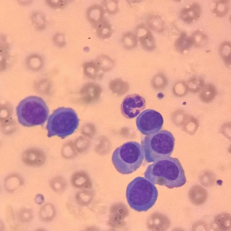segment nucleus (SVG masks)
I'll use <instances>...</instances> for the list:
<instances>
[{"label":"nucleus","instance_id":"nucleus-8","mask_svg":"<svg viewBox=\"0 0 231 231\" xmlns=\"http://www.w3.org/2000/svg\"><path fill=\"white\" fill-rule=\"evenodd\" d=\"M146 102L140 95L136 94L126 96L123 100L121 106L123 116L128 119L136 117L145 109Z\"/></svg>","mask_w":231,"mask_h":231},{"label":"nucleus","instance_id":"nucleus-25","mask_svg":"<svg viewBox=\"0 0 231 231\" xmlns=\"http://www.w3.org/2000/svg\"><path fill=\"white\" fill-rule=\"evenodd\" d=\"M102 3L105 8V10L109 14H115L119 11V3L117 0H104Z\"/></svg>","mask_w":231,"mask_h":231},{"label":"nucleus","instance_id":"nucleus-16","mask_svg":"<svg viewBox=\"0 0 231 231\" xmlns=\"http://www.w3.org/2000/svg\"><path fill=\"white\" fill-rule=\"evenodd\" d=\"M23 183V180L21 177L14 174L10 175L5 178L4 186L7 191L11 193L16 190Z\"/></svg>","mask_w":231,"mask_h":231},{"label":"nucleus","instance_id":"nucleus-26","mask_svg":"<svg viewBox=\"0 0 231 231\" xmlns=\"http://www.w3.org/2000/svg\"><path fill=\"white\" fill-rule=\"evenodd\" d=\"M50 186L55 192H62L65 187L66 183L64 180L60 178H55L50 180Z\"/></svg>","mask_w":231,"mask_h":231},{"label":"nucleus","instance_id":"nucleus-11","mask_svg":"<svg viewBox=\"0 0 231 231\" xmlns=\"http://www.w3.org/2000/svg\"><path fill=\"white\" fill-rule=\"evenodd\" d=\"M189 199L193 204L200 205L204 203L207 199V192L206 190L198 185H195L190 189L188 193Z\"/></svg>","mask_w":231,"mask_h":231},{"label":"nucleus","instance_id":"nucleus-29","mask_svg":"<svg viewBox=\"0 0 231 231\" xmlns=\"http://www.w3.org/2000/svg\"><path fill=\"white\" fill-rule=\"evenodd\" d=\"M7 221L12 227L14 222V215L13 210L11 206H8L6 208Z\"/></svg>","mask_w":231,"mask_h":231},{"label":"nucleus","instance_id":"nucleus-13","mask_svg":"<svg viewBox=\"0 0 231 231\" xmlns=\"http://www.w3.org/2000/svg\"><path fill=\"white\" fill-rule=\"evenodd\" d=\"M174 46L178 51L183 53L188 51L193 46V44L190 36L185 32H182L176 40Z\"/></svg>","mask_w":231,"mask_h":231},{"label":"nucleus","instance_id":"nucleus-18","mask_svg":"<svg viewBox=\"0 0 231 231\" xmlns=\"http://www.w3.org/2000/svg\"><path fill=\"white\" fill-rule=\"evenodd\" d=\"M98 36L104 39L109 38L112 33L111 26L109 22L105 19L95 27Z\"/></svg>","mask_w":231,"mask_h":231},{"label":"nucleus","instance_id":"nucleus-7","mask_svg":"<svg viewBox=\"0 0 231 231\" xmlns=\"http://www.w3.org/2000/svg\"><path fill=\"white\" fill-rule=\"evenodd\" d=\"M137 127L143 134L148 135L156 133L162 128L163 119L160 113L151 109L145 110L136 119Z\"/></svg>","mask_w":231,"mask_h":231},{"label":"nucleus","instance_id":"nucleus-21","mask_svg":"<svg viewBox=\"0 0 231 231\" xmlns=\"http://www.w3.org/2000/svg\"><path fill=\"white\" fill-rule=\"evenodd\" d=\"M190 36L193 46L197 48H201L205 46L208 41L207 35L200 30L195 31Z\"/></svg>","mask_w":231,"mask_h":231},{"label":"nucleus","instance_id":"nucleus-1","mask_svg":"<svg viewBox=\"0 0 231 231\" xmlns=\"http://www.w3.org/2000/svg\"><path fill=\"white\" fill-rule=\"evenodd\" d=\"M144 175L153 184L164 186L170 189L182 186L186 180L179 161L176 158L169 156L149 165Z\"/></svg>","mask_w":231,"mask_h":231},{"label":"nucleus","instance_id":"nucleus-22","mask_svg":"<svg viewBox=\"0 0 231 231\" xmlns=\"http://www.w3.org/2000/svg\"><path fill=\"white\" fill-rule=\"evenodd\" d=\"M186 83L188 91L193 93L201 90L205 84L203 78L197 77H191Z\"/></svg>","mask_w":231,"mask_h":231},{"label":"nucleus","instance_id":"nucleus-20","mask_svg":"<svg viewBox=\"0 0 231 231\" xmlns=\"http://www.w3.org/2000/svg\"><path fill=\"white\" fill-rule=\"evenodd\" d=\"M230 3L229 0L216 1L213 12L216 16L219 17H222L226 16L229 11Z\"/></svg>","mask_w":231,"mask_h":231},{"label":"nucleus","instance_id":"nucleus-15","mask_svg":"<svg viewBox=\"0 0 231 231\" xmlns=\"http://www.w3.org/2000/svg\"><path fill=\"white\" fill-rule=\"evenodd\" d=\"M120 42L124 48L127 50H131L137 47L139 41L134 32L128 31L122 34L120 39Z\"/></svg>","mask_w":231,"mask_h":231},{"label":"nucleus","instance_id":"nucleus-30","mask_svg":"<svg viewBox=\"0 0 231 231\" xmlns=\"http://www.w3.org/2000/svg\"><path fill=\"white\" fill-rule=\"evenodd\" d=\"M35 199L37 203L41 204L43 202L44 198L42 195L39 194L37 195Z\"/></svg>","mask_w":231,"mask_h":231},{"label":"nucleus","instance_id":"nucleus-9","mask_svg":"<svg viewBox=\"0 0 231 231\" xmlns=\"http://www.w3.org/2000/svg\"><path fill=\"white\" fill-rule=\"evenodd\" d=\"M202 11L200 5L197 2H193L189 7L181 10L180 14V18L185 23L189 24L198 19Z\"/></svg>","mask_w":231,"mask_h":231},{"label":"nucleus","instance_id":"nucleus-4","mask_svg":"<svg viewBox=\"0 0 231 231\" xmlns=\"http://www.w3.org/2000/svg\"><path fill=\"white\" fill-rule=\"evenodd\" d=\"M144 156L141 145L138 142L130 141L124 143L115 149L112 154V161L119 173L129 174L139 168Z\"/></svg>","mask_w":231,"mask_h":231},{"label":"nucleus","instance_id":"nucleus-14","mask_svg":"<svg viewBox=\"0 0 231 231\" xmlns=\"http://www.w3.org/2000/svg\"><path fill=\"white\" fill-rule=\"evenodd\" d=\"M217 93V89L214 85L207 83L204 84L201 90L200 98L203 102L209 103L214 100Z\"/></svg>","mask_w":231,"mask_h":231},{"label":"nucleus","instance_id":"nucleus-10","mask_svg":"<svg viewBox=\"0 0 231 231\" xmlns=\"http://www.w3.org/2000/svg\"><path fill=\"white\" fill-rule=\"evenodd\" d=\"M105 10L102 6L97 4L90 6L86 11V16L88 20L95 27L105 19Z\"/></svg>","mask_w":231,"mask_h":231},{"label":"nucleus","instance_id":"nucleus-12","mask_svg":"<svg viewBox=\"0 0 231 231\" xmlns=\"http://www.w3.org/2000/svg\"><path fill=\"white\" fill-rule=\"evenodd\" d=\"M146 24L150 30L158 33H161L165 29V23L163 18L159 15L152 14L148 16Z\"/></svg>","mask_w":231,"mask_h":231},{"label":"nucleus","instance_id":"nucleus-3","mask_svg":"<svg viewBox=\"0 0 231 231\" xmlns=\"http://www.w3.org/2000/svg\"><path fill=\"white\" fill-rule=\"evenodd\" d=\"M16 113L21 125L31 127L44 124L48 118L49 111L42 98L32 96L27 97L20 102L16 108Z\"/></svg>","mask_w":231,"mask_h":231},{"label":"nucleus","instance_id":"nucleus-28","mask_svg":"<svg viewBox=\"0 0 231 231\" xmlns=\"http://www.w3.org/2000/svg\"><path fill=\"white\" fill-rule=\"evenodd\" d=\"M33 217V214L31 210L24 208L21 210L18 214V218L22 222L26 223L30 221Z\"/></svg>","mask_w":231,"mask_h":231},{"label":"nucleus","instance_id":"nucleus-23","mask_svg":"<svg viewBox=\"0 0 231 231\" xmlns=\"http://www.w3.org/2000/svg\"><path fill=\"white\" fill-rule=\"evenodd\" d=\"M142 47L149 51L154 50L156 47V43L154 37L151 32L138 40Z\"/></svg>","mask_w":231,"mask_h":231},{"label":"nucleus","instance_id":"nucleus-19","mask_svg":"<svg viewBox=\"0 0 231 231\" xmlns=\"http://www.w3.org/2000/svg\"><path fill=\"white\" fill-rule=\"evenodd\" d=\"M231 43L228 41L222 42L218 49L219 55L225 64L230 66L231 63Z\"/></svg>","mask_w":231,"mask_h":231},{"label":"nucleus","instance_id":"nucleus-27","mask_svg":"<svg viewBox=\"0 0 231 231\" xmlns=\"http://www.w3.org/2000/svg\"><path fill=\"white\" fill-rule=\"evenodd\" d=\"M151 32V30L146 24L141 23L135 27L134 32L138 40Z\"/></svg>","mask_w":231,"mask_h":231},{"label":"nucleus","instance_id":"nucleus-6","mask_svg":"<svg viewBox=\"0 0 231 231\" xmlns=\"http://www.w3.org/2000/svg\"><path fill=\"white\" fill-rule=\"evenodd\" d=\"M79 124V119L74 110L68 108H58L48 118L46 125L47 136L65 138L74 132Z\"/></svg>","mask_w":231,"mask_h":231},{"label":"nucleus","instance_id":"nucleus-5","mask_svg":"<svg viewBox=\"0 0 231 231\" xmlns=\"http://www.w3.org/2000/svg\"><path fill=\"white\" fill-rule=\"evenodd\" d=\"M141 143L146 160L152 162L171 155L175 139L171 133L163 130L145 136Z\"/></svg>","mask_w":231,"mask_h":231},{"label":"nucleus","instance_id":"nucleus-17","mask_svg":"<svg viewBox=\"0 0 231 231\" xmlns=\"http://www.w3.org/2000/svg\"><path fill=\"white\" fill-rule=\"evenodd\" d=\"M56 210L54 206L50 203H46L40 208L39 212L40 219L42 221L48 222L54 218Z\"/></svg>","mask_w":231,"mask_h":231},{"label":"nucleus","instance_id":"nucleus-2","mask_svg":"<svg viewBox=\"0 0 231 231\" xmlns=\"http://www.w3.org/2000/svg\"><path fill=\"white\" fill-rule=\"evenodd\" d=\"M158 190L154 184L145 178L138 177L128 184L126 197L130 207L138 211H146L156 202Z\"/></svg>","mask_w":231,"mask_h":231},{"label":"nucleus","instance_id":"nucleus-24","mask_svg":"<svg viewBox=\"0 0 231 231\" xmlns=\"http://www.w3.org/2000/svg\"><path fill=\"white\" fill-rule=\"evenodd\" d=\"M173 91L174 95L178 97L185 96L188 91L186 82L183 80L176 82L173 87Z\"/></svg>","mask_w":231,"mask_h":231}]
</instances>
